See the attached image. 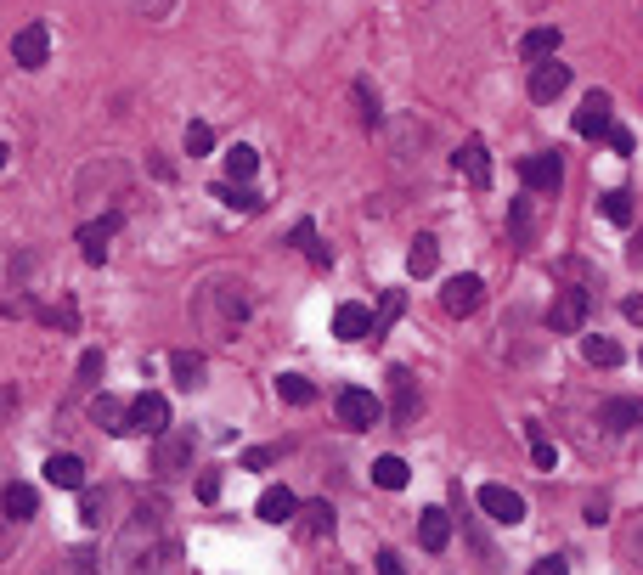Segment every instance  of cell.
Masks as SVG:
<instances>
[{
	"mask_svg": "<svg viewBox=\"0 0 643 575\" xmlns=\"http://www.w3.org/2000/svg\"><path fill=\"white\" fill-rule=\"evenodd\" d=\"M119 570L125 575H170L175 570V530L164 519V502L136 508V519L125 525V542H119Z\"/></svg>",
	"mask_w": 643,
	"mask_h": 575,
	"instance_id": "1",
	"label": "cell"
},
{
	"mask_svg": "<svg viewBox=\"0 0 643 575\" xmlns=\"http://www.w3.org/2000/svg\"><path fill=\"white\" fill-rule=\"evenodd\" d=\"M249 282H232V277H209L204 288H198V299H192V316H198V327H204L209 339H232L237 327L249 322Z\"/></svg>",
	"mask_w": 643,
	"mask_h": 575,
	"instance_id": "2",
	"label": "cell"
},
{
	"mask_svg": "<svg viewBox=\"0 0 643 575\" xmlns=\"http://www.w3.org/2000/svg\"><path fill=\"white\" fill-rule=\"evenodd\" d=\"M333 412H339V423H345V429H373V423H384V401H378L373 389H339V401H333Z\"/></svg>",
	"mask_w": 643,
	"mask_h": 575,
	"instance_id": "3",
	"label": "cell"
},
{
	"mask_svg": "<svg viewBox=\"0 0 643 575\" xmlns=\"http://www.w3.org/2000/svg\"><path fill=\"white\" fill-rule=\"evenodd\" d=\"M192 451H198V435H192V429H164L158 446H153V468L164 474V480H170V474H187Z\"/></svg>",
	"mask_w": 643,
	"mask_h": 575,
	"instance_id": "4",
	"label": "cell"
},
{
	"mask_svg": "<svg viewBox=\"0 0 643 575\" xmlns=\"http://www.w3.org/2000/svg\"><path fill=\"white\" fill-rule=\"evenodd\" d=\"M587 311H593V294H587V288H559L548 305V333H581Z\"/></svg>",
	"mask_w": 643,
	"mask_h": 575,
	"instance_id": "5",
	"label": "cell"
},
{
	"mask_svg": "<svg viewBox=\"0 0 643 575\" xmlns=\"http://www.w3.org/2000/svg\"><path fill=\"white\" fill-rule=\"evenodd\" d=\"M519 181H525L531 198H553V192L565 187V164H559V153H531L519 164Z\"/></svg>",
	"mask_w": 643,
	"mask_h": 575,
	"instance_id": "6",
	"label": "cell"
},
{
	"mask_svg": "<svg viewBox=\"0 0 643 575\" xmlns=\"http://www.w3.org/2000/svg\"><path fill=\"white\" fill-rule=\"evenodd\" d=\"M46 57H51V29L46 23H23L12 34V63L34 74V68H46Z\"/></svg>",
	"mask_w": 643,
	"mask_h": 575,
	"instance_id": "7",
	"label": "cell"
},
{
	"mask_svg": "<svg viewBox=\"0 0 643 575\" xmlns=\"http://www.w3.org/2000/svg\"><path fill=\"white\" fill-rule=\"evenodd\" d=\"M170 429V401L158 395V389H147V395H136L130 401V435H164Z\"/></svg>",
	"mask_w": 643,
	"mask_h": 575,
	"instance_id": "8",
	"label": "cell"
},
{
	"mask_svg": "<svg viewBox=\"0 0 643 575\" xmlns=\"http://www.w3.org/2000/svg\"><path fill=\"white\" fill-rule=\"evenodd\" d=\"M610 125H615V102L604 91H587L576 108V136L598 141V136H610Z\"/></svg>",
	"mask_w": 643,
	"mask_h": 575,
	"instance_id": "9",
	"label": "cell"
},
{
	"mask_svg": "<svg viewBox=\"0 0 643 575\" xmlns=\"http://www.w3.org/2000/svg\"><path fill=\"white\" fill-rule=\"evenodd\" d=\"M480 299H486V282L474 277V271H463V277H452L446 288H440L446 316H474V311H480Z\"/></svg>",
	"mask_w": 643,
	"mask_h": 575,
	"instance_id": "10",
	"label": "cell"
},
{
	"mask_svg": "<svg viewBox=\"0 0 643 575\" xmlns=\"http://www.w3.org/2000/svg\"><path fill=\"white\" fill-rule=\"evenodd\" d=\"M480 508H486V519H497V525H519L525 519V497H519L514 485H480Z\"/></svg>",
	"mask_w": 643,
	"mask_h": 575,
	"instance_id": "11",
	"label": "cell"
},
{
	"mask_svg": "<svg viewBox=\"0 0 643 575\" xmlns=\"http://www.w3.org/2000/svg\"><path fill=\"white\" fill-rule=\"evenodd\" d=\"M452 164H457V175H463V181H469L474 192H486V187H491V153H486V141H480V136L463 141Z\"/></svg>",
	"mask_w": 643,
	"mask_h": 575,
	"instance_id": "12",
	"label": "cell"
},
{
	"mask_svg": "<svg viewBox=\"0 0 643 575\" xmlns=\"http://www.w3.org/2000/svg\"><path fill=\"white\" fill-rule=\"evenodd\" d=\"M638 423H643V395H610L598 406V429H610V435H627Z\"/></svg>",
	"mask_w": 643,
	"mask_h": 575,
	"instance_id": "13",
	"label": "cell"
},
{
	"mask_svg": "<svg viewBox=\"0 0 643 575\" xmlns=\"http://www.w3.org/2000/svg\"><path fill=\"white\" fill-rule=\"evenodd\" d=\"M570 91V63L548 57V63H531V102H559Z\"/></svg>",
	"mask_w": 643,
	"mask_h": 575,
	"instance_id": "14",
	"label": "cell"
},
{
	"mask_svg": "<svg viewBox=\"0 0 643 575\" xmlns=\"http://www.w3.org/2000/svg\"><path fill=\"white\" fill-rule=\"evenodd\" d=\"M119 226H125V215H119V209H113V215H102V220H85V226H79V249H85V260H91V265L108 260V237L119 232Z\"/></svg>",
	"mask_w": 643,
	"mask_h": 575,
	"instance_id": "15",
	"label": "cell"
},
{
	"mask_svg": "<svg viewBox=\"0 0 643 575\" xmlns=\"http://www.w3.org/2000/svg\"><path fill=\"white\" fill-rule=\"evenodd\" d=\"M390 418L395 423H412V418H418V384H412L407 367H390Z\"/></svg>",
	"mask_w": 643,
	"mask_h": 575,
	"instance_id": "16",
	"label": "cell"
},
{
	"mask_svg": "<svg viewBox=\"0 0 643 575\" xmlns=\"http://www.w3.org/2000/svg\"><path fill=\"white\" fill-rule=\"evenodd\" d=\"M91 423L96 429H108V435H130V401H119V395H96L91 401Z\"/></svg>",
	"mask_w": 643,
	"mask_h": 575,
	"instance_id": "17",
	"label": "cell"
},
{
	"mask_svg": "<svg viewBox=\"0 0 643 575\" xmlns=\"http://www.w3.org/2000/svg\"><path fill=\"white\" fill-rule=\"evenodd\" d=\"M446 542H452V513L424 508L418 513V547H424V553H446Z\"/></svg>",
	"mask_w": 643,
	"mask_h": 575,
	"instance_id": "18",
	"label": "cell"
},
{
	"mask_svg": "<svg viewBox=\"0 0 643 575\" xmlns=\"http://www.w3.org/2000/svg\"><path fill=\"white\" fill-rule=\"evenodd\" d=\"M46 485H57V491H85V463H79L74 451H51L46 457Z\"/></svg>",
	"mask_w": 643,
	"mask_h": 575,
	"instance_id": "19",
	"label": "cell"
},
{
	"mask_svg": "<svg viewBox=\"0 0 643 575\" xmlns=\"http://www.w3.org/2000/svg\"><path fill=\"white\" fill-rule=\"evenodd\" d=\"M260 519H266V525H294V519H299V497L288 491V485L260 491Z\"/></svg>",
	"mask_w": 643,
	"mask_h": 575,
	"instance_id": "20",
	"label": "cell"
},
{
	"mask_svg": "<svg viewBox=\"0 0 643 575\" xmlns=\"http://www.w3.org/2000/svg\"><path fill=\"white\" fill-rule=\"evenodd\" d=\"M333 333H339L345 344L373 339V316H367V305H339V311H333Z\"/></svg>",
	"mask_w": 643,
	"mask_h": 575,
	"instance_id": "21",
	"label": "cell"
},
{
	"mask_svg": "<svg viewBox=\"0 0 643 575\" xmlns=\"http://www.w3.org/2000/svg\"><path fill=\"white\" fill-rule=\"evenodd\" d=\"M299 536H305V542H322V536H333V508L328 502H299Z\"/></svg>",
	"mask_w": 643,
	"mask_h": 575,
	"instance_id": "22",
	"label": "cell"
},
{
	"mask_svg": "<svg viewBox=\"0 0 643 575\" xmlns=\"http://www.w3.org/2000/svg\"><path fill=\"white\" fill-rule=\"evenodd\" d=\"M34 508H40V497H34V485L12 480L6 491H0V513H6V519H17V525H23V519H34Z\"/></svg>",
	"mask_w": 643,
	"mask_h": 575,
	"instance_id": "23",
	"label": "cell"
},
{
	"mask_svg": "<svg viewBox=\"0 0 643 575\" xmlns=\"http://www.w3.org/2000/svg\"><path fill=\"white\" fill-rule=\"evenodd\" d=\"M170 367H175V384H181V389H204L209 361L198 356V350H175V356H170Z\"/></svg>",
	"mask_w": 643,
	"mask_h": 575,
	"instance_id": "24",
	"label": "cell"
},
{
	"mask_svg": "<svg viewBox=\"0 0 643 575\" xmlns=\"http://www.w3.org/2000/svg\"><path fill=\"white\" fill-rule=\"evenodd\" d=\"M519 57H525V63H548V57H559V29H531L525 40H519Z\"/></svg>",
	"mask_w": 643,
	"mask_h": 575,
	"instance_id": "25",
	"label": "cell"
},
{
	"mask_svg": "<svg viewBox=\"0 0 643 575\" xmlns=\"http://www.w3.org/2000/svg\"><path fill=\"white\" fill-rule=\"evenodd\" d=\"M435 265H440V243L424 232V237H418V243L407 249V271H412V277H435Z\"/></svg>",
	"mask_w": 643,
	"mask_h": 575,
	"instance_id": "26",
	"label": "cell"
},
{
	"mask_svg": "<svg viewBox=\"0 0 643 575\" xmlns=\"http://www.w3.org/2000/svg\"><path fill=\"white\" fill-rule=\"evenodd\" d=\"M525 440H531V457H536V468H548V474H553V468H559V451H553V440H548V429H542V423H525Z\"/></svg>",
	"mask_w": 643,
	"mask_h": 575,
	"instance_id": "27",
	"label": "cell"
},
{
	"mask_svg": "<svg viewBox=\"0 0 643 575\" xmlns=\"http://www.w3.org/2000/svg\"><path fill=\"white\" fill-rule=\"evenodd\" d=\"M215 198L226 203V209H243V215H254V209H260V192H249L243 181H220Z\"/></svg>",
	"mask_w": 643,
	"mask_h": 575,
	"instance_id": "28",
	"label": "cell"
},
{
	"mask_svg": "<svg viewBox=\"0 0 643 575\" xmlns=\"http://www.w3.org/2000/svg\"><path fill=\"white\" fill-rule=\"evenodd\" d=\"M294 249L305 254L311 265H333V254L322 249V243H316V226H311V220H299V226H294Z\"/></svg>",
	"mask_w": 643,
	"mask_h": 575,
	"instance_id": "29",
	"label": "cell"
},
{
	"mask_svg": "<svg viewBox=\"0 0 643 575\" xmlns=\"http://www.w3.org/2000/svg\"><path fill=\"white\" fill-rule=\"evenodd\" d=\"M277 395H283L288 406H311L316 384H311V378H299V373H283V378H277Z\"/></svg>",
	"mask_w": 643,
	"mask_h": 575,
	"instance_id": "30",
	"label": "cell"
},
{
	"mask_svg": "<svg viewBox=\"0 0 643 575\" xmlns=\"http://www.w3.org/2000/svg\"><path fill=\"white\" fill-rule=\"evenodd\" d=\"M254 170H260V153H254V147H243V141H237L232 153H226V181H249Z\"/></svg>",
	"mask_w": 643,
	"mask_h": 575,
	"instance_id": "31",
	"label": "cell"
},
{
	"mask_svg": "<svg viewBox=\"0 0 643 575\" xmlns=\"http://www.w3.org/2000/svg\"><path fill=\"white\" fill-rule=\"evenodd\" d=\"M401 305H407V299H401V288H384V299H378V316H373V344L390 333V322L401 316Z\"/></svg>",
	"mask_w": 643,
	"mask_h": 575,
	"instance_id": "32",
	"label": "cell"
},
{
	"mask_svg": "<svg viewBox=\"0 0 643 575\" xmlns=\"http://www.w3.org/2000/svg\"><path fill=\"white\" fill-rule=\"evenodd\" d=\"M621 559L643 570V513H632L627 525H621Z\"/></svg>",
	"mask_w": 643,
	"mask_h": 575,
	"instance_id": "33",
	"label": "cell"
},
{
	"mask_svg": "<svg viewBox=\"0 0 643 575\" xmlns=\"http://www.w3.org/2000/svg\"><path fill=\"white\" fill-rule=\"evenodd\" d=\"M407 480H412V474H407L401 457H378V463H373V485H384V491H401Z\"/></svg>",
	"mask_w": 643,
	"mask_h": 575,
	"instance_id": "34",
	"label": "cell"
},
{
	"mask_svg": "<svg viewBox=\"0 0 643 575\" xmlns=\"http://www.w3.org/2000/svg\"><path fill=\"white\" fill-rule=\"evenodd\" d=\"M79 519H85V530L108 525V491H79Z\"/></svg>",
	"mask_w": 643,
	"mask_h": 575,
	"instance_id": "35",
	"label": "cell"
},
{
	"mask_svg": "<svg viewBox=\"0 0 643 575\" xmlns=\"http://www.w3.org/2000/svg\"><path fill=\"white\" fill-rule=\"evenodd\" d=\"M598 209H604V220H615V226H632V192H604Z\"/></svg>",
	"mask_w": 643,
	"mask_h": 575,
	"instance_id": "36",
	"label": "cell"
},
{
	"mask_svg": "<svg viewBox=\"0 0 643 575\" xmlns=\"http://www.w3.org/2000/svg\"><path fill=\"white\" fill-rule=\"evenodd\" d=\"M181 147H187L192 158H204L209 147H215V130H209L204 119H192V125H187V136H181Z\"/></svg>",
	"mask_w": 643,
	"mask_h": 575,
	"instance_id": "37",
	"label": "cell"
},
{
	"mask_svg": "<svg viewBox=\"0 0 643 575\" xmlns=\"http://www.w3.org/2000/svg\"><path fill=\"white\" fill-rule=\"evenodd\" d=\"M581 350H587L593 367H615V361H621V344H615V339H587Z\"/></svg>",
	"mask_w": 643,
	"mask_h": 575,
	"instance_id": "38",
	"label": "cell"
},
{
	"mask_svg": "<svg viewBox=\"0 0 643 575\" xmlns=\"http://www.w3.org/2000/svg\"><path fill=\"white\" fill-rule=\"evenodd\" d=\"M356 96H361V125H378V119H384V108H378V91L367 85V79H356Z\"/></svg>",
	"mask_w": 643,
	"mask_h": 575,
	"instance_id": "39",
	"label": "cell"
},
{
	"mask_svg": "<svg viewBox=\"0 0 643 575\" xmlns=\"http://www.w3.org/2000/svg\"><path fill=\"white\" fill-rule=\"evenodd\" d=\"M604 141H610V147H615L621 158H632V153H638V136H632L627 125H610V136H604Z\"/></svg>",
	"mask_w": 643,
	"mask_h": 575,
	"instance_id": "40",
	"label": "cell"
},
{
	"mask_svg": "<svg viewBox=\"0 0 643 575\" xmlns=\"http://www.w3.org/2000/svg\"><path fill=\"white\" fill-rule=\"evenodd\" d=\"M378 575H407V564H401V553H395V547H378Z\"/></svg>",
	"mask_w": 643,
	"mask_h": 575,
	"instance_id": "41",
	"label": "cell"
},
{
	"mask_svg": "<svg viewBox=\"0 0 643 575\" xmlns=\"http://www.w3.org/2000/svg\"><path fill=\"white\" fill-rule=\"evenodd\" d=\"M96 373H102V350H85L79 356V384H96Z\"/></svg>",
	"mask_w": 643,
	"mask_h": 575,
	"instance_id": "42",
	"label": "cell"
},
{
	"mask_svg": "<svg viewBox=\"0 0 643 575\" xmlns=\"http://www.w3.org/2000/svg\"><path fill=\"white\" fill-rule=\"evenodd\" d=\"M514 237H519V243L531 237V198H519V203H514Z\"/></svg>",
	"mask_w": 643,
	"mask_h": 575,
	"instance_id": "43",
	"label": "cell"
},
{
	"mask_svg": "<svg viewBox=\"0 0 643 575\" xmlns=\"http://www.w3.org/2000/svg\"><path fill=\"white\" fill-rule=\"evenodd\" d=\"M68 575H96V559L85 553V547H74V553H68Z\"/></svg>",
	"mask_w": 643,
	"mask_h": 575,
	"instance_id": "44",
	"label": "cell"
},
{
	"mask_svg": "<svg viewBox=\"0 0 643 575\" xmlns=\"http://www.w3.org/2000/svg\"><path fill=\"white\" fill-rule=\"evenodd\" d=\"M531 575H570V564L559 559V553H548V559H536V564H531Z\"/></svg>",
	"mask_w": 643,
	"mask_h": 575,
	"instance_id": "45",
	"label": "cell"
},
{
	"mask_svg": "<svg viewBox=\"0 0 643 575\" xmlns=\"http://www.w3.org/2000/svg\"><path fill=\"white\" fill-rule=\"evenodd\" d=\"M277 463V451L271 446H254V451H243V468H271Z\"/></svg>",
	"mask_w": 643,
	"mask_h": 575,
	"instance_id": "46",
	"label": "cell"
},
{
	"mask_svg": "<svg viewBox=\"0 0 643 575\" xmlns=\"http://www.w3.org/2000/svg\"><path fill=\"white\" fill-rule=\"evenodd\" d=\"M604 519H610V502L593 497V502H587V525H604Z\"/></svg>",
	"mask_w": 643,
	"mask_h": 575,
	"instance_id": "47",
	"label": "cell"
},
{
	"mask_svg": "<svg viewBox=\"0 0 643 575\" xmlns=\"http://www.w3.org/2000/svg\"><path fill=\"white\" fill-rule=\"evenodd\" d=\"M198 497H204V502L220 497V474H204V480H198Z\"/></svg>",
	"mask_w": 643,
	"mask_h": 575,
	"instance_id": "48",
	"label": "cell"
},
{
	"mask_svg": "<svg viewBox=\"0 0 643 575\" xmlns=\"http://www.w3.org/2000/svg\"><path fill=\"white\" fill-rule=\"evenodd\" d=\"M12 406H17V384H0V418H6Z\"/></svg>",
	"mask_w": 643,
	"mask_h": 575,
	"instance_id": "49",
	"label": "cell"
},
{
	"mask_svg": "<svg viewBox=\"0 0 643 575\" xmlns=\"http://www.w3.org/2000/svg\"><path fill=\"white\" fill-rule=\"evenodd\" d=\"M621 311H627V322H643V294H632L627 305H621Z\"/></svg>",
	"mask_w": 643,
	"mask_h": 575,
	"instance_id": "50",
	"label": "cell"
},
{
	"mask_svg": "<svg viewBox=\"0 0 643 575\" xmlns=\"http://www.w3.org/2000/svg\"><path fill=\"white\" fill-rule=\"evenodd\" d=\"M627 254H632V265H643V237H638V243H632Z\"/></svg>",
	"mask_w": 643,
	"mask_h": 575,
	"instance_id": "51",
	"label": "cell"
},
{
	"mask_svg": "<svg viewBox=\"0 0 643 575\" xmlns=\"http://www.w3.org/2000/svg\"><path fill=\"white\" fill-rule=\"evenodd\" d=\"M0 170H6V141H0Z\"/></svg>",
	"mask_w": 643,
	"mask_h": 575,
	"instance_id": "52",
	"label": "cell"
},
{
	"mask_svg": "<svg viewBox=\"0 0 643 575\" xmlns=\"http://www.w3.org/2000/svg\"><path fill=\"white\" fill-rule=\"evenodd\" d=\"M638 361H643V350H638Z\"/></svg>",
	"mask_w": 643,
	"mask_h": 575,
	"instance_id": "53",
	"label": "cell"
}]
</instances>
